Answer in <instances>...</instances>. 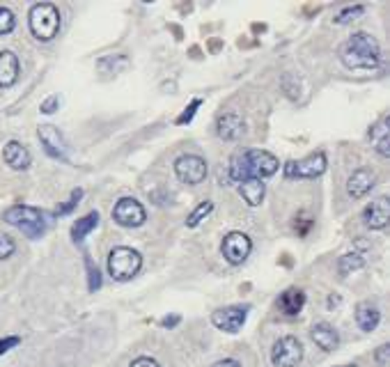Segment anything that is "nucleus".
<instances>
[{"instance_id": "38", "label": "nucleus", "mask_w": 390, "mask_h": 367, "mask_svg": "<svg viewBox=\"0 0 390 367\" xmlns=\"http://www.w3.org/2000/svg\"><path fill=\"white\" fill-rule=\"evenodd\" d=\"M179 319H182V317H179V314H170V317H165V319H163L161 323H163L165 328H172V326H177Z\"/></svg>"}, {"instance_id": "5", "label": "nucleus", "mask_w": 390, "mask_h": 367, "mask_svg": "<svg viewBox=\"0 0 390 367\" xmlns=\"http://www.w3.org/2000/svg\"><path fill=\"white\" fill-rule=\"evenodd\" d=\"M328 170L326 152H313L301 161H287L283 175L285 179H317Z\"/></svg>"}, {"instance_id": "32", "label": "nucleus", "mask_w": 390, "mask_h": 367, "mask_svg": "<svg viewBox=\"0 0 390 367\" xmlns=\"http://www.w3.org/2000/svg\"><path fill=\"white\" fill-rule=\"evenodd\" d=\"M315 225V220L313 218H308V216H299V218L294 220V229L296 232H299V236H308V232H310V227Z\"/></svg>"}, {"instance_id": "20", "label": "nucleus", "mask_w": 390, "mask_h": 367, "mask_svg": "<svg viewBox=\"0 0 390 367\" xmlns=\"http://www.w3.org/2000/svg\"><path fill=\"white\" fill-rule=\"evenodd\" d=\"M353 317H356V323L363 333H372L381 321V310L374 303H370V301H363V303L356 305V314Z\"/></svg>"}, {"instance_id": "10", "label": "nucleus", "mask_w": 390, "mask_h": 367, "mask_svg": "<svg viewBox=\"0 0 390 367\" xmlns=\"http://www.w3.org/2000/svg\"><path fill=\"white\" fill-rule=\"evenodd\" d=\"M303 361V344L294 335H285L273 344L271 363L276 367H296Z\"/></svg>"}, {"instance_id": "23", "label": "nucleus", "mask_w": 390, "mask_h": 367, "mask_svg": "<svg viewBox=\"0 0 390 367\" xmlns=\"http://www.w3.org/2000/svg\"><path fill=\"white\" fill-rule=\"evenodd\" d=\"M335 266H337V273H340V276H349V273L363 269V266H365V257L360 255V253H344V255L337 257Z\"/></svg>"}, {"instance_id": "8", "label": "nucleus", "mask_w": 390, "mask_h": 367, "mask_svg": "<svg viewBox=\"0 0 390 367\" xmlns=\"http://www.w3.org/2000/svg\"><path fill=\"white\" fill-rule=\"evenodd\" d=\"M113 220L122 227H140L145 225L147 220V211L136 198H120L113 207Z\"/></svg>"}, {"instance_id": "12", "label": "nucleus", "mask_w": 390, "mask_h": 367, "mask_svg": "<svg viewBox=\"0 0 390 367\" xmlns=\"http://www.w3.org/2000/svg\"><path fill=\"white\" fill-rule=\"evenodd\" d=\"M37 138L41 142V147H44V152L55 158V161L60 163H69V156H67V142H64L62 133L57 131V126L53 124H41L37 129Z\"/></svg>"}, {"instance_id": "3", "label": "nucleus", "mask_w": 390, "mask_h": 367, "mask_svg": "<svg viewBox=\"0 0 390 367\" xmlns=\"http://www.w3.org/2000/svg\"><path fill=\"white\" fill-rule=\"evenodd\" d=\"M28 26L37 41H50L60 32V10L53 3H35L28 12Z\"/></svg>"}, {"instance_id": "29", "label": "nucleus", "mask_w": 390, "mask_h": 367, "mask_svg": "<svg viewBox=\"0 0 390 367\" xmlns=\"http://www.w3.org/2000/svg\"><path fill=\"white\" fill-rule=\"evenodd\" d=\"M85 266H88V290L90 292H99L101 287V271L92 264L90 257H85Z\"/></svg>"}, {"instance_id": "40", "label": "nucleus", "mask_w": 390, "mask_h": 367, "mask_svg": "<svg viewBox=\"0 0 390 367\" xmlns=\"http://www.w3.org/2000/svg\"><path fill=\"white\" fill-rule=\"evenodd\" d=\"M340 367H358V365H353V363H351V365H340Z\"/></svg>"}, {"instance_id": "17", "label": "nucleus", "mask_w": 390, "mask_h": 367, "mask_svg": "<svg viewBox=\"0 0 390 367\" xmlns=\"http://www.w3.org/2000/svg\"><path fill=\"white\" fill-rule=\"evenodd\" d=\"M216 133H219V138L225 140V142L239 140L241 133H243V120L232 111L223 113L219 117V122H216Z\"/></svg>"}, {"instance_id": "39", "label": "nucleus", "mask_w": 390, "mask_h": 367, "mask_svg": "<svg viewBox=\"0 0 390 367\" xmlns=\"http://www.w3.org/2000/svg\"><path fill=\"white\" fill-rule=\"evenodd\" d=\"M340 303V297H328V308H335Z\"/></svg>"}, {"instance_id": "31", "label": "nucleus", "mask_w": 390, "mask_h": 367, "mask_svg": "<svg viewBox=\"0 0 390 367\" xmlns=\"http://www.w3.org/2000/svg\"><path fill=\"white\" fill-rule=\"evenodd\" d=\"M390 124V122H388ZM386 124V126H388ZM381 129V135L377 138V142H374V149H377L379 152V156H384V158H388L390 156V135H388V129Z\"/></svg>"}, {"instance_id": "26", "label": "nucleus", "mask_w": 390, "mask_h": 367, "mask_svg": "<svg viewBox=\"0 0 390 367\" xmlns=\"http://www.w3.org/2000/svg\"><path fill=\"white\" fill-rule=\"evenodd\" d=\"M81 198H83V189H76V191H71V196L67 203H62V205H57L55 207V216H67L71 214L78 207V203H81Z\"/></svg>"}, {"instance_id": "25", "label": "nucleus", "mask_w": 390, "mask_h": 367, "mask_svg": "<svg viewBox=\"0 0 390 367\" xmlns=\"http://www.w3.org/2000/svg\"><path fill=\"white\" fill-rule=\"evenodd\" d=\"M365 10L367 7L365 5H351V7H344V10H340L333 17V23H337V26H346V23H351V21H356V19H360L365 14Z\"/></svg>"}, {"instance_id": "16", "label": "nucleus", "mask_w": 390, "mask_h": 367, "mask_svg": "<svg viewBox=\"0 0 390 367\" xmlns=\"http://www.w3.org/2000/svg\"><path fill=\"white\" fill-rule=\"evenodd\" d=\"M19 74H21L19 55L10 51V48H3L0 51V90L12 88L19 81Z\"/></svg>"}, {"instance_id": "33", "label": "nucleus", "mask_w": 390, "mask_h": 367, "mask_svg": "<svg viewBox=\"0 0 390 367\" xmlns=\"http://www.w3.org/2000/svg\"><path fill=\"white\" fill-rule=\"evenodd\" d=\"M57 108H60V97H57V95H50L48 99H44V102H41L39 111L44 113V115H53Z\"/></svg>"}, {"instance_id": "13", "label": "nucleus", "mask_w": 390, "mask_h": 367, "mask_svg": "<svg viewBox=\"0 0 390 367\" xmlns=\"http://www.w3.org/2000/svg\"><path fill=\"white\" fill-rule=\"evenodd\" d=\"M374 184H377V172L365 165V168L353 170L349 175V179H346V193H349L351 200H363L374 189Z\"/></svg>"}, {"instance_id": "1", "label": "nucleus", "mask_w": 390, "mask_h": 367, "mask_svg": "<svg viewBox=\"0 0 390 367\" xmlns=\"http://www.w3.org/2000/svg\"><path fill=\"white\" fill-rule=\"evenodd\" d=\"M340 60L346 69H377L381 62V46L372 35L353 32L340 46Z\"/></svg>"}, {"instance_id": "15", "label": "nucleus", "mask_w": 390, "mask_h": 367, "mask_svg": "<svg viewBox=\"0 0 390 367\" xmlns=\"http://www.w3.org/2000/svg\"><path fill=\"white\" fill-rule=\"evenodd\" d=\"M3 161L10 165L12 170L24 172L30 168L32 156H30V149H28L24 142L10 140V142H5V147H3Z\"/></svg>"}, {"instance_id": "35", "label": "nucleus", "mask_w": 390, "mask_h": 367, "mask_svg": "<svg viewBox=\"0 0 390 367\" xmlns=\"http://www.w3.org/2000/svg\"><path fill=\"white\" fill-rule=\"evenodd\" d=\"M388 354H390V347L388 344H381V347L374 351V358H377V365H388Z\"/></svg>"}, {"instance_id": "36", "label": "nucleus", "mask_w": 390, "mask_h": 367, "mask_svg": "<svg viewBox=\"0 0 390 367\" xmlns=\"http://www.w3.org/2000/svg\"><path fill=\"white\" fill-rule=\"evenodd\" d=\"M129 367H161L158 365L154 358H149V356H140V358H136V361L129 365Z\"/></svg>"}, {"instance_id": "28", "label": "nucleus", "mask_w": 390, "mask_h": 367, "mask_svg": "<svg viewBox=\"0 0 390 367\" xmlns=\"http://www.w3.org/2000/svg\"><path fill=\"white\" fill-rule=\"evenodd\" d=\"M14 253H17V241H14L10 234L0 232V262L10 260Z\"/></svg>"}, {"instance_id": "11", "label": "nucleus", "mask_w": 390, "mask_h": 367, "mask_svg": "<svg viewBox=\"0 0 390 367\" xmlns=\"http://www.w3.org/2000/svg\"><path fill=\"white\" fill-rule=\"evenodd\" d=\"M243 158L250 170V177H257V179L273 177L280 168V161L271 152H266V149H245Z\"/></svg>"}, {"instance_id": "30", "label": "nucleus", "mask_w": 390, "mask_h": 367, "mask_svg": "<svg viewBox=\"0 0 390 367\" xmlns=\"http://www.w3.org/2000/svg\"><path fill=\"white\" fill-rule=\"evenodd\" d=\"M202 106V99H193V102L189 104V106H186L184 108V113L182 115H179V117L175 120V124L177 126H184V124H189V122L195 117V113H198V108Z\"/></svg>"}, {"instance_id": "24", "label": "nucleus", "mask_w": 390, "mask_h": 367, "mask_svg": "<svg viewBox=\"0 0 390 367\" xmlns=\"http://www.w3.org/2000/svg\"><path fill=\"white\" fill-rule=\"evenodd\" d=\"M212 211H214V203H212V200H202V203H200V205L195 207V209L189 214V218H186V227L195 229V227H198L200 223L205 220Z\"/></svg>"}, {"instance_id": "14", "label": "nucleus", "mask_w": 390, "mask_h": 367, "mask_svg": "<svg viewBox=\"0 0 390 367\" xmlns=\"http://www.w3.org/2000/svg\"><path fill=\"white\" fill-rule=\"evenodd\" d=\"M388 218H390L388 198H377V200H372V203L363 209V223H365V227L374 229V232H379V229H386V227H388Z\"/></svg>"}, {"instance_id": "21", "label": "nucleus", "mask_w": 390, "mask_h": 367, "mask_svg": "<svg viewBox=\"0 0 390 367\" xmlns=\"http://www.w3.org/2000/svg\"><path fill=\"white\" fill-rule=\"evenodd\" d=\"M239 193L248 207H259L266 196V184L257 177H248V179H243V182H239Z\"/></svg>"}, {"instance_id": "7", "label": "nucleus", "mask_w": 390, "mask_h": 367, "mask_svg": "<svg viewBox=\"0 0 390 367\" xmlns=\"http://www.w3.org/2000/svg\"><path fill=\"white\" fill-rule=\"evenodd\" d=\"M207 161L198 154H182L175 158V175L179 182L189 184V186H198L207 179Z\"/></svg>"}, {"instance_id": "22", "label": "nucleus", "mask_w": 390, "mask_h": 367, "mask_svg": "<svg viewBox=\"0 0 390 367\" xmlns=\"http://www.w3.org/2000/svg\"><path fill=\"white\" fill-rule=\"evenodd\" d=\"M97 225H99V211H90L83 218H76V223L71 225V239H74V243H83L85 236L95 232Z\"/></svg>"}, {"instance_id": "19", "label": "nucleus", "mask_w": 390, "mask_h": 367, "mask_svg": "<svg viewBox=\"0 0 390 367\" xmlns=\"http://www.w3.org/2000/svg\"><path fill=\"white\" fill-rule=\"evenodd\" d=\"M303 305H306V292L296 287H290L278 297V310L285 317H296L303 310Z\"/></svg>"}, {"instance_id": "2", "label": "nucleus", "mask_w": 390, "mask_h": 367, "mask_svg": "<svg viewBox=\"0 0 390 367\" xmlns=\"http://www.w3.org/2000/svg\"><path fill=\"white\" fill-rule=\"evenodd\" d=\"M3 220L7 225L21 229L28 239H39L46 232V218L37 207L30 205H12L3 211Z\"/></svg>"}, {"instance_id": "9", "label": "nucleus", "mask_w": 390, "mask_h": 367, "mask_svg": "<svg viewBox=\"0 0 390 367\" xmlns=\"http://www.w3.org/2000/svg\"><path fill=\"white\" fill-rule=\"evenodd\" d=\"M250 312V305H228V308H219V310L212 312V323L223 333H239L241 326L245 323V317Z\"/></svg>"}, {"instance_id": "27", "label": "nucleus", "mask_w": 390, "mask_h": 367, "mask_svg": "<svg viewBox=\"0 0 390 367\" xmlns=\"http://www.w3.org/2000/svg\"><path fill=\"white\" fill-rule=\"evenodd\" d=\"M14 26H17V17H14V12L7 10V7H0V37L10 35L14 30Z\"/></svg>"}, {"instance_id": "6", "label": "nucleus", "mask_w": 390, "mask_h": 367, "mask_svg": "<svg viewBox=\"0 0 390 367\" xmlns=\"http://www.w3.org/2000/svg\"><path fill=\"white\" fill-rule=\"evenodd\" d=\"M221 253L225 257L228 264L239 266L248 260V255L252 253V239L245 232H239V229L228 232L221 241Z\"/></svg>"}, {"instance_id": "18", "label": "nucleus", "mask_w": 390, "mask_h": 367, "mask_svg": "<svg viewBox=\"0 0 390 367\" xmlns=\"http://www.w3.org/2000/svg\"><path fill=\"white\" fill-rule=\"evenodd\" d=\"M310 337H313V342L322 351H335L337 344H340V335H337V330L326 321L315 323V326L310 328Z\"/></svg>"}, {"instance_id": "4", "label": "nucleus", "mask_w": 390, "mask_h": 367, "mask_svg": "<svg viewBox=\"0 0 390 367\" xmlns=\"http://www.w3.org/2000/svg\"><path fill=\"white\" fill-rule=\"evenodd\" d=\"M108 273L118 283H127L142 269V255L131 246H115L108 253Z\"/></svg>"}, {"instance_id": "34", "label": "nucleus", "mask_w": 390, "mask_h": 367, "mask_svg": "<svg viewBox=\"0 0 390 367\" xmlns=\"http://www.w3.org/2000/svg\"><path fill=\"white\" fill-rule=\"evenodd\" d=\"M19 342H21V337H17V335H12V337H3V340H0V356L7 354V351H10V349H14Z\"/></svg>"}, {"instance_id": "37", "label": "nucleus", "mask_w": 390, "mask_h": 367, "mask_svg": "<svg viewBox=\"0 0 390 367\" xmlns=\"http://www.w3.org/2000/svg\"><path fill=\"white\" fill-rule=\"evenodd\" d=\"M212 367H241V363H239V361H234V358H223V361L214 363Z\"/></svg>"}]
</instances>
